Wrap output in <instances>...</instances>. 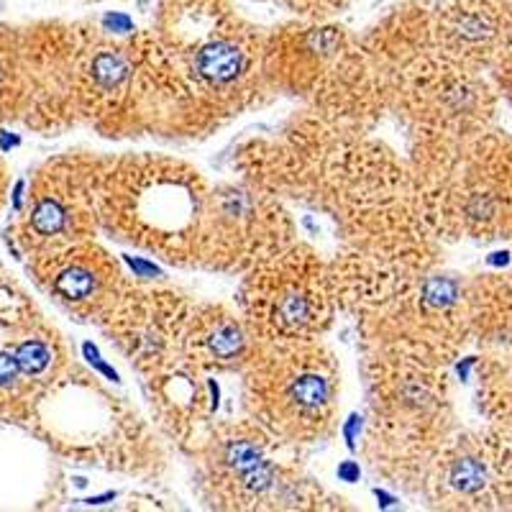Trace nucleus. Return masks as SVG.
<instances>
[{
	"label": "nucleus",
	"mask_w": 512,
	"mask_h": 512,
	"mask_svg": "<svg viewBox=\"0 0 512 512\" xmlns=\"http://www.w3.org/2000/svg\"><path fill=\"white\" fill-rule=\"evenodd\" d=\"M410 169L436 239H512L510 136L492 126L469 136L418 141Z\"/></svg>",
	"instance_id": "nucleus-2"
},
{
	"label": "nucleus",
	"mask_w": 512,
	"mask_h": 512,
	"mask_svg": "<svg viewBox=\"0 0 512 512\" xmlns=\"http://www.w3.org/2000/svg\"><path fill=\"white\" fill-rule=\"evenodd\" d=\"M438 57L492 75L512 52V0H454L431 11Z\"/></svg>",
	"instance_id": "nucleus-14"
},
{
	"label": "nucleus",
	"mask_w": 512,
	"mask_h": 512,
	"mask_svg": "<svg viewBox=\"0 0 512 512\" xmlns=\"http://www.w3.org/2000/svg\"><path fill=\"white\" fill-rule=\"evenodd\" d=\"M479 402L489 425L512 436V349H492L479 369Z\"/></svg>",
	"instance_id": "nucleus-16"
},
{
	"label": "nucleus",
	"mask_w": 512,
	"mask_h": 512,
	"mask_svg": "<svg viewBox=\"0 0 512 512\" xmlns=\"http://www.w3.org/2000/svg\"><path fill=\"white\" fill-rule=\"evenodd\" d=\"M274 446H280V441L249 415L213 428L198 448L203 482L213 505L228 510H274L305 507L310 502L315 507L308 495V479L272 456Z\"/></svg>",
	"instance_id": "nucleus-9"
},
{
	"label": "nucleus",
	"mask_w": 512,
	"mask_h": 512,
	"mask_svg": "<svg viewBox=\"0 0 512 512\" xmlns=\"http://www.w3.org/2000/svg\"><path fill=\"white\" fill-rule=\"evenodd\" d=\"M267 80L277 93L313 105V113L346 128H367L387 111L384 90L364 44L341 26H292L267 36Z\"/></svg>",
	"instance_id": "nucleus-5"
},
{
	"label": "nucleus",
	"mask_w": 512,
	"mask_h": 512,
	"mask_svg": "<svg viewBox=\"0 0 512 512\" xmlns=\"http://www.w3.org/2000/svg\"><path fill=\"white\" fill-rule=\"evenodd\" d=\"M111 159L70 152L36 169L29 195L16 205L8 244L29 259L95 241L103 228V182Z\"/></svg>",
	"instance_id": "nucleus-7"
},
{
	"label": "nucleus",
	"mask_w": 512,
	"mask_h": 512,
	"mask_svg": "<svg viewBox=\"0 0 512 512\" xmlns=\"http://www.w3.org/2000/svg\"><path fill=\"white\" fill-rule=\"evenodd\" d=\"M154 34L180 93V134L195 136L239 116L274 93L267 80V36L218 0H180Z\"/></svg>",
	"instance_id": "nucleus-1"
},
{
	"label": "nucleus",
	"mask_w": 512,
	"mask_h": 512,
	"mask_svg": "<svg viewBox=\"0 0 512 512\" xmlns=\"http://www.w3.org/2000/svg\"><path fill=\"white\" fill-rule=\"evenodd\" d=\"M210 187L180 159L131 154L108 162L103 231L180 267H198Z\"/></svg>",
	"instance_id": "nucleus-3"
},
{
	"label": "nucleus",
	"mask_w": 512,
	"mask_h": 512,
	"mask_svg": "<svg viewBox=\"0 0 512 512\" xmlns=\"http://www.w3.org/2000/svg\"><path fill=\"white\" fill-rule=\"evenodd\" d=\"M6 185H8L6 167H3V162H0V208H3V200H6Z\"/></svg>",
	"instance_id": "nucleus-20"
},
{
	"label": "nucleus",
	"mask_w": 512,
	"mask_h": 512,
	"mask_svg": "<svg viewBox=\"0 0 512 512\" xmlns=\"http://www.w3.org/2000/svg\"><path fill=\"white\" fill-rule=\"evenodd\" d=\"M507 280H510V287H512V272H510V274H507Z\"/></svg>",
	"instance_id": "nucleus-21"
},
{
	"label": "nucleus",
	"mask_w": 512,
	"mask_h": 512,
	"mask_svg": "<svg viewBox=\"0 0 512 512\" xmlns=\"http://www.w3.org/2000/svg\"><path fill=\"white\" fill-rule=\"evenodd\" d=\"M290 244V213L274 192L249 180L210 190L198 267L246 274Z\"/></svg>",
	"instance_id": "nucleus-11"
},
{
	"label": "nucleus",
	"mask_w": 512,
	"mask_h": 512,
	"mask_svg": "<svg viewBox=\"0 0 512 512\" xmlns=\"http://www.w3.org/2000/svg\"><path fill=\"white\" fill-rule=\"evenodd\" d=\"M29 272L64 313L98 326H105L128 290L121 264L95 241L31 259Z\"/></svg>",
	"instance_id": "nucleus-13"
},
{
	"label": "nucleus",
	"mask_w": 512,
	"mask_h": 512,
	"mask_svg": "<svg viewBox=\"0 0 512 512\" xmlns=\"http://www.w3.org/2000/svg\"><path fill=\"white\" fill-rule=\"evenodd\" d=\"M500 103L492 77L438 57L415 59L387 90V111L413 128L418 141L454 139L492 128Z\"/></svg>",
	"instance_id": "nucleus-10"
},
{
	"label": "nucleus",
	"mask_w": 512,
	"mask_h": 512,
	"mask_svg": "<svg viewBox=\"0 0 512 512\" xmlns=\"http://www.w3.org/2000/svg\"><path fill=\"white\" fill-rule=\"evenodd\" d=\"M338 310L331 264L313 249L290 244L251 272L241 292V315L256 338L310 341L328 331Z\"/></svg>",
	"instance_id": "nucleus-8"
},
{
	"label": "nucleus",
	"mask_w": 512,
	"mask_h": 512,
	"mask_svg": "<svg viewBox=\"0 0 512 512\" xmlns=\"http://www.w3.org/2000/svg\"><path fill=\"white\" fill-rule=\"evenodd\" d=\"M489 77H492V82H495V88H497V93H500V98L505 100V103L512 105V52L507 54L500 64H497L495 72H492Z\"/></svg>",
	"instance_id": "nucleus-18"
},
{
	"label": "nucleus",
	"mask_w": 512,
	"mask_h": 512,
	"mask_svg": "<svg viewBox=\"0 0 512 512\" xmlns=\"http://www.w3.org/2000/svg\"><path fill=\"white\" fill-rule=\"evenodd\" d=\"M192 303L169 290L128 285L121 303L105 320V333L144 377L172 367H192L185 338Z\"/></svg>",
	"instance_id": "nucleus-12"
},
{
	"label": "nucleus",
	"mask_w": 512,
	"mask_h": 512,
	"mask_svg": "<svg viewBox=\"0 0 512 512\" xmlns=\"http://www.w3.org/2000/svg\"><path fill=\"white\" fill-rule=\"evenodd\" d=\"M254 344L256 336L244 315H236L226 305H192L185 351L198 372H241Z\"/></svg>",
	"instance_id": "nucleus-15"
},
{
	"label": "nucleus",
	"mask_w": 512,
	"mask_h": 512,
	"mask_svg": "<svg viewBox=\"0 0 512 512\" xmlns=\"http://www.w3.org/2000/svg\"><path fill=\"white\" fill-rule=\"evenodd\" d=\"M21 100V31L0 26V121H16Z\"/></svg>",
	"instance_id": "nucleus-17"
},
{
	"label": "nucleus",
	"mask_w": 512,
	"mask_h": 512,
	"mask_svg": "<svg viewBox=\"0 0 512 512\" xmlns=\"http://www.w3.org/2000/svg\"><path fill=\"white\" fill-rule=\"evenodd\" d=\"M241 377L246 415L285 446L315 443L333 428L341 372L320 338H256Z\"/></svg>",
	"instance_id": "nucleus-6"
},
{
	"label": "nucleus",
	"mask_w": 512,
	"mask_h": 512,
	"mask_svg": "<svg viewBox=\"0 0 512 512\" xmlns=\"http://www.w3.org/2000/svg\"><path fill=\"white\" fill-rule=\"evenodd\" d=\"M374 469L410 482L425 474L454 436L446 364L408 354L369 356Z\"/></svg>",
	"instance_id": "nucleus-4"
},
{
	"label": "nucleus",
	"mask_w": 512,
	"mask_h": 512,
	"mask_svg": "<svg viewBox=\"0 0 512 512\" xmlns=\"http://www.w3.org/2000/svg\"><path fill=\"white\" fill-rule=\"evenodd\" d=\"M338 474H341L346 482H354V479L359 477V469H356L354 464H346V466H341V469H338Z\"/></svg>",
	"instance_id": "nucleus-19"
}]
</instances>
